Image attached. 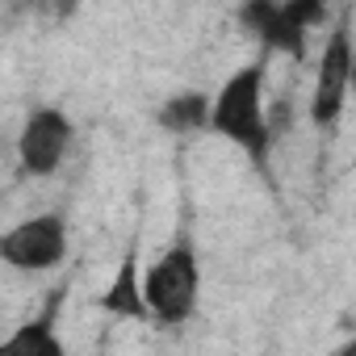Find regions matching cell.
<instances>
[{
    "label": "cell",
    "mask_w": 356,
    "mask_h": 356,
    "mask_svg": "<svg viewBox=\"0 0 356 356\" xmlns=\"http://www.w3.org/2000/svg\"><path fill=\"white\" fill-rule=\"evenodd\" d=\"M268 55H260L256 63H243L239 72H231L222 80V88L210 97V126L214 134H222L227 143H235L239 151H248V159L256 168H268V151H273V134H268V101H264V72Z\"/></svg>",
    "instance_id": "obj_1"
},
{
    "label": "cell",
    "mask_w": 356,
    "mask_h": 356,
    "mask_svg": "<svg viewBox=\"0 0 356 356\" xmlns=\"http://www.w3.org/2000/svg\"><path fill=\"white\" fill-rule=\"evenodd\" d=\"M197 293H202V268H197V248L189 239H176L163 256H155L143 268V310L159 327L189 323Z\"/></svg>",
    "instance_id": "obj_2"
},
{
    "label": "cell",
    "mask_w": 356,
    "mask_h": 356,
    "mask_svg": "<svg viewBox=\"0 0 356 356\" xmlns=\"http://www.w3.org/2000/svg\"><path fill=\"white\" fill-rule=\"evenodd\" d=\"M239 26L260 38L264 55H289L293 63H302L310 34L327 26V5L323 0H289V5L248 0L239 9Z\"/></svg>",
    "instance_id": "obj_3"
},
{
    "label": "cell",
    "mask_w": 356,
    "mask_h": 356,
    "mask_svg": "<svg viewBox=\"0 0 356 356\" xmlns=\"http://www.w3.org/2000/svg\"><path fill=\"white\" fill-rule=\"evenodd\" d=\"M348 88H352V30L348 22H335L323 55H318V76H314V92H310V126L314 130H335L348 105Z\"/></svg>",
    "instance_id": "obj_4"
},
{
    "label": "cell",
    "mask_w": 356,
    "mask_h": 356,
    "mask_svg": "<svg viewBox=\"0 0 356 356\" xmlns=\"http://www.w3.org/2000/svg\"><path fill=\"white\" fill-rule=\"evenodd\" d=\"M67 256V222L63 214H34L0 235V264L17 273H47L59 268Z\"/></svg>",
    "instance_id": "obj_5"
},
{
    "label": "cell",
    "mask_w": 356,
    "mask_h": 356,
    "mask_svg": "<svg viewBox=\"0 0 356 356\" xmlns=\"http://www.w3.org/2000/svg\"><path fill=\"white\" fill-rule=\"evenodd\" d=\"M76 143V126L63 109L55 105H42V109H30L22 134H17V159H22V172L26 176H55L67 159Z\"/></svg>",
    "instance_id": "obj_6"
},
{
    "label": "cell",
    "mask_w": 356,
    "mask_h": 356,
    "mask_svg": "<svg viewBox=\"0 0 356 356\" xmlns=\"http://www.w3.org/2000/svg\"><path fill=\"white\" fill-rule=\"evenodd\" d=\"M0 356H67L63 339L55 335V314L47 310L34 323H22L5 343H0Z\"/></svg>",
    "instance_id": "obj_7"
},
{
    "label": "cell",
    "mask_w": 356,
    "mask_h": 356,
    "mask_svg": "<svg viewBox=\"0 0 356 356\" xmlns=\"http://www.w3.org/2000/svg\"><path fill=\"white\" fill-rule=\"evenodd\" d=\"M155 122L168 130V134H193V130H206L210 126V97L189 88V92H176L172 101L159 105Z\"/></svg>",
    "instance_id": "obj_8"
},
{
    "label": "cell",
    "mask_w": 356,
    "mask_h": 356,
    "mask_svg": "<svg viewBox=\"0 0 356 356\" xmlns=\"http://www.w3.org/2000/svg\"><path fill=\"white\" fill-rule=\"evenodd\" d=\"M101 306L109 314H126V318H147L143 310V268L134 264V252L122 260V268L113 273L109 289L101 293Z\"/></svg>",
    "instance_id": "obj_9"
}]
</instances>
